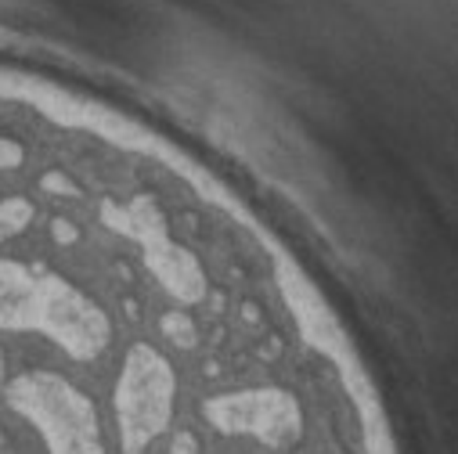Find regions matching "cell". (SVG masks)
Masks as SVG:
<instances>
[{
	"mask_svg": "<svg viewBox=\"0 0 458 454\" xmlns=\"http://www.w3.org/2000/svg\"><path fill=\"white\" fill-rule=\"evenodd\" d=\"M105 223L138 249L141 267L156 278V285L177 307H199L209 296V278L199 256L174 239L166 213L156 206L152 195H131L127 202L105 198L101 202Z\"/></svg>",
	"mask_w": 458,
	"mask_h": 454,
	"instance_id": "6da1fadb",
	"label": "cell"
},
{
	"mask_svg": "<svg viewBox=\"0 0 458 454\" xmlns=\"http://www.w3.org/2000/svg\"><path fill=\"white\" fill-rule=\"evenodd\" d=\"M4 400L44 436L51 454H105L98 408L65 375L47 368L19 372L8 379Z\"/></svg>",
	"mask_w": 458,
	"mask_h": 454,
	"instance_id": "7a4b0ae2",
	"label": "cell"
},
{
	"mask_svg": "<svg viewBox=\"0 0 458 454\" xmlns=\"http://www.w3.org/2000/svg\"><path fill=\"white\" fill-rule=\"evenodd\" d=\"M174 397L177 372L166 361V354L152 343H134L123 357L116 393H112L123 454H145L156 443V436L166 433L174 418Z\"/></svg>",
	"mask_w": 458,
	"mask_h": 454,
	"instance_id": "3957f363",
	"label": "cell"
},
{
	"mask_svg": "<svg viewBox=\"0 0 458 454\" xmlns=\"http://www.w3.org/2000/svg\"><path fill=\"white\" fill-rule=\"evenodd\" d=\"M206 422L224 436H250L264 447L285 450L303 433V408L282 386H250L216 393L202 404Z\"/></svg>",
	"mask_w": 458,
	"mask_h": 454,
	"instance_id": "277c9868",
	"label": "cell"
},
{
	"mask_svg": "<svg viewBox=\"0 0 458 454\" xmlns=\"http://www.w3.org/2000/svg\"><path fill=\"white\" fill-rule=\"evenodd\" d=\"M159 335L177 350H195V343H199V328H195V321H191V314L184 307L181 310H166L159 317Z\"/></svg>",
	"mask_w": 458,
	"mask_h": 454,
	"instance_id": "5b68a950",
	"label": "cell"
},
{
	"mask_svg": "<svg viewBox=\"0 0 458 454\" xmlns=\"http://www.w3.org/2000/svg\"><path fill=\"white\" fill-rule=\"evenodd\" d=\"M166 454H199V440L184 429V433H177V436H174V443H170V450H166Z\"/></svg>",
	"mask_w": 458,
	"mask_h": 454,
	"instance_id": "8992f818",
	"label": "cell"
},
{
	"mask_svg": "<svg viewBox=\"0 0 458 454\" xmlns=\"http://www.w3.org/2000/svg\"><path fill=\"white\" fill-rule=\"evenodd\" d=\"M8 386V357H4V347H0V393Z\"/></svg>",
	"mask_w": 458,
	"mask_h": 454,
	"instance_id": "52a82bcc",
	"label": "cell"
}]
</instances>
